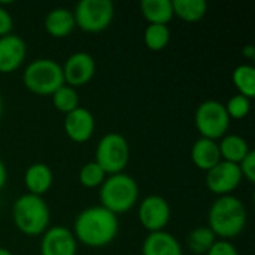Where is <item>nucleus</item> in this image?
<instances>
[{
	"instance_id": "nucleus-1",
	"label": "nucleus",
	"mask_w": 255,
	"mask_h": 255,
	"mask_svg": "<svg viewBox=\"0 0 255 255\" xmlns=\"http://www.w3.org/2000/svg\"><path fill=\"white\" fill-rule=\"evenodd\" d=\"M120 221L115 214L103 206H90L81 211L73 221V236L90 248H103L112 244L118 235Z\"/></svg>"
},
{
	"instance_id": "nucleus-2",
	"label": "nucleus",
	"mask_w": 255,
	"mask_h": 255,
	"mask_svg": "<svg viewBox=\"0 0 255 255\" xmlns=\"http://www.w3.org/2000/svg\"><path fill=\"white\" fill-rule=\"evenodd\" d=\"M247 221V208L233 194L217 197L208 212V227L217 238L224 241L239 236L245 230Z\"/></svg>"
},
{
	"instance_id": "nucleus-3",
	"label": "nucleus",
	"mask_w": 255,
	"mask_h": 255,
	"mask_svg": "<svg viewBox=\"0 0 255 255\" xmlns=\"http://www.w3.org/2000/svg\"><path fill=\"white\" fill-rule=\"evenodd\" d=\"M15 227L25 236L43 235L51 223V211L43 197L25 193L12 205Z\"/></svg>"
},
{
	"instance_id": "nucleus-4",
	"label": "nucleus",
	"mask_w": 255,
	"mask_h": 255,
	"mask_svg": "<svg viewBox=\"0 0 255 255\" xmlns=\"http://www.w3.org/2000/svg\"><path fill=\"white\" fill-rule=\"evenodd\" d=\"M99 199L100 206L118 217L136 206L139 200V185L133 176L124 172L109 175L99 187Z\"/></svg>"
},
{
	"instance_id": "nucleus-5",
	"label": "nucleus",
	"mask_w": 255,
	"mask_h": 255,
	"mask_svg": "<svg viewBox=\"0 0 255 255\" xmlns=\"http://www.w3.org/2000/svg\"><path fill=\"white\" fill-rule=\"evenodd\" d=\"M24 87L37 96H51L64 85L61 64L52 58H36L27 64L22 73Z\"/></svg>"
},
{
	"instance_id": "nucleus-6",
	"label": "nucleus",
	"mask_w": 255,
	"mask_h": 255,
	"mask_svg": "<svg viewBox=\"0 0 255 255\" xmlns=\"http://www.w3.org/2000/svg\"><path fill=\"white\" fill-rule=\"evenodd\" d=\"M130 160V148L126 137L120 133L105 134L94 152V163L109 176L123 173Z\"/></svg>"
},
{
	"instance_id": "nucleus-7",
	"label": "nucleus",
	"mask_w": 255,
	"mask_h": 255,
	"mask_svg": "<svg viewBox=\"0 0 255 255\" xmlns=\"http://www.w3.org/2000/svg\"><path fill=\"white\" fill-rule=\"evenodd\" d=\"M230 121L224 103L214 99L202 102L194 114V126L200 137L215 142L227 134Z\"/></svg>"
},
{
	"instance_id": "nucleus-8",
	"label": "nucleus",
	"mask_w": 255,
	"mask_h": 255,
	"mask_svg": "<svg viewBox=\"0 0 255 255\" xmlns=\"http://www.w3.org/2000/svg\"><path fill=\"white\" fill-rule=\"evenodd\" d=\"M72 12L82 31L100 33L112 24L115 6L111 0H81Z\"/></svg>"
},
{
	"instance_id": "nucleus-9",
	"label": "nucleus",
	"mask_w": 255,
	"mask_h": 255,
	"mask_svg": "<svg viewBox=\"0 0 255 255\" xmlns=\"http://www.w3.org/2000/svg\"><path fill=\"white\" fill-rule=\"evenodd\" d=\"M137 217L145 230L149 233L161 232L166 229L172 218V209L169 202L157 194L145 197L137 209Z\"/></svg>"
},
{
	"instance_id": "nucleus-10",
	"label": "nucleus",
	"mask_w": 255,
	"mask_h": 255,
	"mask_svg": "<svg viewBox=\"0 0 255 255\" xmlns=\"http://www.w3.org/2000/svg\"><path fill=\"white\" fill-rule=\"evenodd\" d=\"M242 173L238 164L229 161H220L209 172H206V187L211 193L221 196H230L242 182Z\"/></svg>"
},
{
	"instance_id": "nucleus-11",
	"label": "nucleus",
	"mask_w": 255,
	"mask_h": 255,
	"mask_svg": "<svg viewBox=\"0 0 255 255\" xmlns=\"http://www.w3.org/2000/svg\"><path fill=\"white\" fill-rule=\"evenodd\" d=\"M64 84L73 88L88 84L96 73V61L91 54L79 51L69 55L61 66Z\"/></svg>"
},
{
	"instance_id": "nucleus-12",
	"label": "nucleus",
	"mask_w": 255,
	"mask_h": 255,
	"mask_svg": "<svg viewBox=\"0 0 255 255\" xmlns=\"http://www.w3.org/2000/svg\"><path fill=\"white\" fill-rule=\"evenodd\" d=\"M78 242L72 230L63 226H49L40 239V255H76Z\"/></svg>"
},
{
	"instance_id": "nucleus-13",
	"label": "nucleus",
	"mask_w": 255,
	"mask_h": 255,
	"mask_svg": "<svg viewBox=\"0 0 255 255\" xmlns=\"http://www.w3.org/2000/svg\"><path fill=\"white\" fill-rule=\"evenodd\" d=\"M64 133L66 136L75 143H85L88 142L96 130V120L94 115L87 109L78 106L75 111L69 112L64 117Z\"/></svg>"
},
{
	"instance_id": "nucleus-14",
	"label": "nucleus",
	"mask_w": 255,
	"mask_h": 255,
	"mask_svg": "<svg viewBox=\"0 0 255 255\" xmlns=\"http://www.w3.org/2000/svg\"><path fill=\"white\" fill-rule=\"evenodd\" d=\"M27 57V45L18 34L0 37V73H12L18 70Z\"/></svg>"
},
{
	"instance_id": "nucleus-15",
	"label": "nucleus",
	"mask_w": 255,
	"mask_h": 255,
	"mask_svg": "<svg viewBox=\"0 0 255 255\" xmlns=\"http://www.w3.org/2000/svg\"><path fill=\"white\" fill-rule=\"evenodd\" d=\"M142 255H184L182 245L172 233L161 230L149 233L142 244Z\"/></svg>"
},
{
	"instance_id": "nucleus-16",
	"label": "nucleus",
	"mask_w": 255,
	"mask_h": 255,
	"mask_svg": "<svg viewBox=\"0 0 255 255\" xmlns=\"http://www.w3.org/2000/svg\"><path fill=\"white\" fill-rule=\"evenodd\" d=\"M54 184V173L51 167L45 163H33L27 167L24 173V185L30 194L43 196Z\"/></svg>"
},
{
	"instance_id": "nucleus-17",
	"label": "nucleus",
	"mask_w": 255,
	"mask_h": 255,
	"mask_svg": "<svg viewBox=\"0 0 255 255\" xmlns=\"http://www.w3.org/2000/svg\"><path fill=\"white\" fill-rule=\"evenodd\" d=\"M190 155L193 164L203 172H209L214 166H217L221 161L218 142L205 137H199L193 143Z\"/></svg>"
},
{
	"instance_id": "nucleus-18",
	"label": "nucleus",
	"mask_w": 255,
	"mask_h": 255,
	"mask_svg": "<svg viewBox=\"0 0 255 255\" xmlns=\"http://www.w3.org/2000/svg\"><path fill=\"white\" fill-rule=\"evenodd\" d=\"M73 12L67 7H55L45 18V30L54 39H64L75 30Z\"/></svg>"
},
{
	"instance_id": "nucleus-19",
	"label": "nucleus",
	"mask_w": 255,
	"mask_h": 255,
	"mask_svg": "<svg viewBox=\"0 0 255 255\" xmlns=\"http://www.w3.org/2000/svg\"><path fill=\"white\" fill-rule=\"evenodd\" d=\"M220 155L223 161L239 164L251 151L248 142L239 134H226L218 142Z\"/></svg>"
},
{
	"instance_id": "nucleus-20",
	"label": "nucleus",
	"mask_w": 255,
	"mask_h": 255,
	"mask_svg": "<svg viewBox=\"0 0 255 255\" xmlns=\"http://www.w3.org/2000/svg\"><path fill=\"white\" fill-rule=\"evenodd\" d=\"M140 12L149 24L160 25H167L175 16L172 0H143L140 3Z\"/></svg>"
},
{
	"instance_id": "nucleus-21",
	"label": "nucleus",
	"mask_w": 255,
	"mask_h": 255,
	"mask_svg": "<svg viewBox=\"0 0 255 255\" xmlns=\"http://www.w3.org/2000/svg\"><path fill=\"white\" fill-rule=\"evenodd\" d=\"M173 15L185 22H197L208 12L205 0H172Z\"/></svg>"
},
{
	"instance_id": "nucleus-22",
	"label": "nucleus",
	"mask_w": 255,
	"mask_h": 255,
	"mask_svg": "<svg viewBox=\"0 0 255 255\" xmlns=\"http://www.w3.org/2000/svg\"><path fill=\"white\" fill-rule=\"evenodd\" d=\"M232 81L238 90V94L248 97L250 100L255 96V67L253 64H239L232 73Z\"/></svg>"
},
{
	"instance_id": "nucleus-23",
	"label": "nucleus",
	"mask_w": 255,
	"mask_h": 255,
	"mask_svg": "<svg viewBox=\"0 0 255 255\" xmlns=\"http://www.w3.org/2000/svg\"><path fill=\"white\" fill-rule=\"evenodd\" d=\"M172 33L169 25H160V24H148L143 31V42L148 49L151 51H163L169 42H170Z\"/></svg>"
},
{
	"instance_id": "nucleus-24",
	"label": "nucleus",
	"mask_w": 255,
	"mask_h": 255,
	"mask_svg": "<svg viewBox=\"0 0 255 255\" xmlns=\"http://www.w3.org/2000/svg\"><path fill=\"white\" fill-rule=\"evenodd\" d=\"M52 103L55 106V109L64 115H67L69 112L75 111L79 106V96L76 88L70 87V85H61L58 90H55L52 94Z\"/></svg>"
},
{
	"instance_id": "nucleus-25",
	"label": "nucleus",
	"mask_w": 255,
	"mask_h": 255,
	"mask_svg": "<svg viewBox=\"0 0 255 255\" xmlns=\"http://www.w3.org/2000/svg\"><path fill=\"white\" fill-rule=\"evenodd\" d=\"M217 241V236L212 233V230L208 226H202L194 229L187 239L188 248L190 251H193L194 254H206L209 251V248L214 245V242Z\"/></svg>"
},
{
	"instance_id": "nucleus-26",
	"label": "nucleus",
	"mask_w": 255,
	"mask_h": 255,
	"mask_svg": "<svg viewBox=\"0 0 255 255\" xmlns=\"http://www.w3.org/2000/svg\"><path fill=\"white\" fill-rule=\"evenodd\" d=\"M106 176L108 175L94 161L85 163L79 170V182L85 188H99Z\"/></svg>"
},
{
	"instance_id": "nucleus-27",
	"label": "nucleus",
	"mask_w": 255,
	"mask_h": 255,
	"mask_svg": "<svg viewBox=\"0 0 255 255\" xmlns=\"http://www.w3.org/2000/svg\"><path fill=\"white\" fill-rule=\"evenodd\" d=\"M227 115L230 120H244L251 109V100L245 96L236 94L233 97H230L227 100V103L224 105Z\"/></svg>"
},
{
	"instance_id": "nucleus-28",
	"label": "nucleus",
	"mask_w": 255,
	"mask_h": 255,
	"mask_svg": "<svg viewBox=\"0 0 255 255\" xmlns=\"http://www.w3.org/2000/svg\"><path fill=\"white\" fill-rule=\"evenodd\" d=\"M239 170L242 173V178H245L250 184L255 182V152L251 149L248 155L238 164Z\"/></svg>"
},
{
	"instance_id": "nucleus-29",
	"label": "nucleus",
	"mask_w": 255,
	"mask_h": 255,
	"mask_svg": "<svg viewBox=\"0 0 255 255\" xmlns=\"http://www.w3.org/2000/svg\"><path fill=\"white\" fill-rule=\"evenodd\" d=\"M205 255H239V253L230 241L217 239Z\"/></svg>"
},
{
	"instance_id": "nucleus-30",
	"label": "nucleus",
	"mask_w": 255,
	"mask_h": 255,
	"mask_svg": "<svg viewBox=\"0 0 255 255\" xmlns=\"http://www.w3.org/2000/svg\"><path fill=\"white\" fill-rule=\"evenodd\" d=\"M12 28H13L12 15L7 12L6 7H3V6L0 4V37L10 34V33H12Z\"/></svg>"
},
{
	"instance_id": "nucleus-31",
	"label": "nucleus",
	"mask_w": 255,
	"mask_h": 255,
	"mask_svg": "<svg viewBox=\"0 0 255 255\" xmlns=\"http://www.w3.org/2000/svg\"><path fill=\"white\" fill-rule=\"evenodd\" d=\"M6 182H7V167H6L4 161L0 158V191L4 188Z\"/></svg>"
},
{
	"instance_id": "nucleus-32",
	"label": "nucleus",
	"mask_w": 255,
	"mask_h": 255,
	"mask_svg": "<svg viewBox=\"0 0 255 255\" xmlns=\"http://www.w3.org/2000/svg\"><path fill=\"white\" fill-rule=\"evenodd\" d=\"M242 55L248 60H253L255 57V46L253 43H248L242 48Z\"/></svg>"
},
{
	"instance_id": "nucleus-33",
	"label": "nucleus",
	"mask_w": 255,
	"mask_h": 255,
	"mask_svg": "<svg viewBox=\"0 0 255 255\" xmlns=\"http://www.w3.org/2000/svg\"><path fill=\"white\" fill-rule=\"evenodd\" d=\"M3 112H4V100H3V96H1V93H0V118H1V115H3Z\"/></svg>"
},
{
	"instance_id": "nucleus-34",
	"label": "nucleus",
	"mask_w": 255,
	"mask_h": 255,
	"mask_svg": "<svg viewBox=\"0 0 255 255\" xmlns=\"http://www.w3.org/2000/svg\"><path fill=\"white\" fill-rule=\"evenodd\" d=\"M0 255H13V254H12V251H9L7 248L0 247Z\"/></svg>"
}]
</instances>
